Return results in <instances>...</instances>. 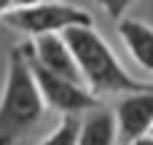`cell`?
Segmentation results:
<instances>
[{
  "mask_svg": "<svg viewBox=\"0 0 153 145\" xmlns=\"http://www.w3.org/2000/svg\"><path fill=\"white\" fill-rule=\"evenodd\" d=\"M97 5H100L110 19H116V22H118V19H124V16H126V11L134 5V0H97Z\"/></svg>",
  "mask_w": 153,
  "mask_h": 145,
  "instance_id": "cell-10",
  "label": "cell"
},
{
  "mask_svg": "<svg viewBox=\"0 0 153 145\" xmlns=\"http://www.w3.org/2000/svg\"><path fill=\"white\" fill-rule=\"evenodd\" d=\"M13 5H16V0H0V16H3V13H8Z\"/></svg>",
  "mask_w": 153,
  "mask_h": 145,
  "instance_id": "cell-12",
  "label": "cell"
},
{
  "mask_svg": "<svg viewBox=\"0 0 153 145\" xmlns=\"http://www.w3.org/2000/svg\"><path fill=\"white\" fill-rule=\"evenodd\" d=\"M124 145H153V137H151V135H143V137L129 140V143H124Z\"/></svg>",
  "mask_w": 153,
  "mask_h": 145,
  "instance_id": "cell-11",
  "label": "cell"
},
{
  "mask_svg": "<svg viewBox=\"0 0 153 145\" xmlns=\"http://www.w3.org/2000/svg\"><path fill=\"white\" fill-rule=\"evenodd\" d=\"M62 35L70 43L73 54H75L83 83L100 100L121 97V94L151 86V83H143V81H137V78H132L126 73V67L118 62V57L113 54L108 40L94 30V24H73V27L62 30Z\"/></svg>",
  "mask_w": 153,
  "mask_h": 145,
  "instance_id": "cell-1",
  "label": "cell"
},
{
  "mask_svg": "<svg viewBox=\"0 0 153 145\" xmlns=\"http://www.w3.org/2000/svg\"><path fill=\"white\" fill-rule=\"evenodd\" d=\"M118 35L126 46V51L132 54V59L143 67L153 73V27L140 22V19H118Z\"/></svg>",
  "mask_w": 153,
  "mask_h": 145,
  "instance_id": "cell-8",
  "label": "cell"
},
{
  "mask_svg": "<svg viewBox=\"0 0 153 145\" xmlns=\"http://www.w3.org/2000/svg\"><path fill=\"white\" fill-rule=\"evenodd\" d=\"M148 135H151V137H153V124H151V129H148Z\"/></svg>",
  "mask_w": 153,
  "mask_h": 145,
  "instance_id": "cell-14",
  "label": "cell"
},
{
  "mask_svg": "<svg viewBox=\"0 0 153 145\" xmlns=\"http://www.w3.org/2000/svg\"><path fill=\"white\" fill-rule=\"evenodd\" d=\"M113 113H116L118 143L121 145L148 135V129L153 124V86L121 94L116 108H113Z\"/></svg>",
  "mask_w": 153,
  "mask_h": 145,
  "instance_id": "cell-5",
  "label": "cell"
},
{
  "mask_svg": "<svg viewBox=\"0 0 153 145\" xmlns=\"http://www.w3.org/2000/svg\"><path fill=\"white\" fill-rule=\"evenodd\" d=\"M78 132H81V113H65L56 129L40 145H78Z\"/></svg>",
  "mask_w": 153,
  "mask_h": 145,
  "instance_id": "cell-9",
  "label": "cell"
},
{
  "mask_svg": "<svg viewBox=\"0 0 153 145\" xmlns=\"http://www.w3.org/2000/svg\"><path fill=\"white\" fill-rule=\"evenodd\" d=\"M46 100L30 70L22 46L8 54V73L0 94V145H16L27 137L46 116Z\"/></svg>",
  "mask_w": 153,
  "mask_h": 145,
  "instance_id": "cell-2",
  "label": "cell"
},
{
  "mask_svg": "<svg viewBox=\"0 0 153 145\" xmlns=\"http://www.w3.org/2000/svg\"><path fill=\"white\" fill-rule=\"evenodd\" d=\"M78 145H118V124L116 113L100 102L81 113V132H78Z\"/></svg>",
  "mask_w": 153,
  "mask_h": 145,
  "instance_id": "cell-7",
  "label": "cell"
},
{
  "mask_svg": "<svg viewBox=\"0 0 153 145\" xmlns=\"http://www.w3.org/2000/svg\"><path fill=\"white\" fill-rule=\"evenodd\" d=\"M0 22L16 32H24L30 38L46 35V32H62L73 24H94L91 13L70 5V3H56V0H43L32 5H13L8 13L0 16Z\"/></svg>",
  "mask_w": 153,
  "mask_h": 145,
  "instance_id": "cell-3",
  "label": "cell"
},
{
  "mask_svg": "<svg viewBox=\"0 0 153 145\" xmlns=\"http://www.w3.org/2000/svg\"><path fill=\"white\" fill-rule=\"evenodd\" d=\"M32 3H43V0H16V5H32Z\"/></svg>",
  "mask_w": 153,
  "mask_h": 145,
  "instance_id": "cell-13",
  "label": "cell"
},
{
  "mask_svg": "<svg viewBox=\"0 0 153 145\" xmlns=\"http://www.w3.org/2000/svg\"><path fill=\"white\" fill-rule=\"evenodd\" d=\"M19 46H22V43H19ZM22 51H24V48H22ZM24 57H27V62H30V70H32L35 81H38V89H40L46 105L54 108L56 113H62V116H65V113H86L89 108H94V105L102 102L86 83H78V81H70V78H65V75L51 73V70L43 67L35 57H30L27 51H24Z\"/></svg>",
  "mask_w": 153,
  "mask_h": 145,
  "instance_id": "cell-4",
  "label": "cell"
},
{
  "mask_svg": "<svg viewBox=\"0 0 153 145\" xmlns=\"http://www.w3.org/2000/svg\"><path fill=\"white\" fill-rule=\"evenodd\" d=\"M22 48H24L30 57H35L43 67H48L51 73L83 83V75H81V67H78V62H75V54H73V48H70V43L65 40L62 32L38 35V38L22 43Z\"/></svg>",
  "mask_w": 153,
  "mask_h": 145,
  "instance_id": "cell-6",
  "label": "cell"
}]
</instances>
